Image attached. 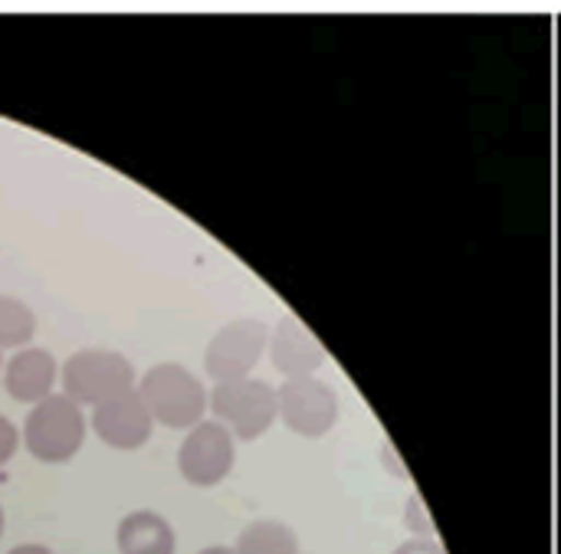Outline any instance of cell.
I'll return each instance as SVG.
<instances>
[{
    "mask_svg": "<svg viewBox=\"0 0 561 554\" xmlns=\"http://www.w3.org/2000/svg\"><path fill=\"white\" fill-rule=\"evenodd\" d=\"M138 397L145 401L148 414L154 417V424L168 427V430H194L204 414L210 411V394L201 384V378L194 371H187L178 361H161L151 365L141 378H138Z\"/></svg>",
    "mask_w": 561,
    "mask_h": 554,
    "instance_id": "obj_1",
    "label": "cell"
},
{
    "mask_svg": "<svg viewBox=\"0 0 561 554\" xmlns=\"http://www.w3.org/2000/svg\"><path fill=\"white\" fill-rule=\"evenodd\" d=\"M237 463V437L220 420H201L178 447V473L194 489L220 486Z\"/></svg>",
    "mask_w": 561,
    "mask_h": 554,
    "instance_id": "obj_6",
    "label": "cell"
},
{
    "mask_svg": "<svg viewBox=\"0 0 561 554\" xmlns=\"http://www.w3.org/2000/svg\"><path fill=\"white\" fill-rule=\"evenodd\" d=\"M23 447L36 463L46 466H62L79 457L89 437V420L76 401H69L62 391L49 394L36 407H30L23 420Z\"/></svg>",
    "mask_w": 561,
    "mask_h": 554,
    "instance_id": "obj_2",
    "label": "cell"
},
{
    "mask_svg": "<svg viewBox=\"0 0 561 554\" xmlns=\"http://www.w3.org/2000/svg\"><path fill=\"white\" fill-rule=\"evenodd\" d=\"M138 388V374L122 351L79 348L59 368V391L79 407H102Z\"/></svg>",
    "mask_w": 561,
    "mask_h": 554,
    "instance_id": "obj_3",
    "label": "cell"
},
{
    "mask_svg": "<svg viewBox=\"0 0 561 554\" xmlns=\"http://www.w3.org/2000/svg\"><path fill=\"white\" fill-rule=\"evenodd\" d=\"M237 554H299V539L286 522L256 519L237 535Z\"/></svg>",
    "mask_w": 561,
    "mask_h": 554,
    "instance_id": "obj_12",
    "label": "cell"
},
{
    "mask_svg": "<svg viewBox=\"0 0 561 554\" xmlns=\"http://www.w3.org/2000/svg\"><path fill=\"white\" fill-rule=\"evenodd\" d=\"M404 526L414 532V539H434V522H431V512L424 509L421 496H411V503L404 509Z\"/></svg>",
    "mask_w": 561,
    "mask_h": 554,
    "instance_id": "obj_14",
    "label": "cell"
},
{
    "mask_svg": "<svg viewBox=\"0 0 561 554\" xmlns=\"http://www.w3.org/2000/svg\"><path fill=\"white\" fill-rule=\"evenodd\" d=\"M36 335V312L10 292H0V351L30 348Z\"/></svg>",
    "mask_w": 561,
    "mask_h": 554,
    "instance_id": "obj_13",
    "label": "cell"
},
{
    "mask_svg": "<svg viewBox=\"0 0 561 554\" xmlns=\"http://www.w3.org/2000/svg\"><path fill=\"white\" fill-rule=\"evenodd\" d=\"M266 351L283 378H312L325 365V348L296 315H283L276 322Z\"/></svg>",
    "mask_w": 561,
    "mask_h": 554,
    "instance_id": "obj_10",
    "label": "cell"
},
{
    "mask_svg": "<svg viewBox=\"0 0 561 554\" xmlns=\"http://www.w3.org/2000/svg\"><path fill=\"white\" fill-rule=\"evenodd\" d=\"M394 554H444L437 539H411V542H401Z\"/></svg>",
    "mask_w": 561,
    "mask_h": 554,
    "instance_id": "obj_16",
    "label": "cell"
},
{
    "mask_svg": "<svg viewBox=\"0 0 561 554\" xmlns=\"http://www.w3.org/2000/svg\"><path fill=\"white\" fill-rule=\"evenodd\" d=\"M210 414L237 440L250 443V440H260L276 424L279 397H276L273 384H266L260 378L214 384V391H210Z\"/></svg>",
    "mask_w": 561,
    "mask_h": 554,
    "instance_id": "obj_4",
    "label": "cell"
},
{
    "mask_svg": "<svg viewBox=\"0 0 561 554\" xmlns=\"http://www.w3.org/2000/svg\"><path fill=\"white\" fill-rule=\"evenodd\" d=\"M3 526H7V519H3V506H0V539H3Z\"/></svg>",
    "mask_w": 561,
    "mask_h": 554,
    "instance_id": "obj_19",
    "label": "cell"
},
{
    "mask_svg": "<svg viewBox=\"0 0 561 554\" xmlns=\"http://www.w3.org/2000/svg\"><path fill=\"white\" fill-rule=\"evenodd\" d=\"M7 554H56L49 552L46 545H39V542H23V545H13Z\"/></svg>",
    "mask_w": 561,
    "mask_h": 554,
    "instance_id": "obj_17",
    "label": "cell"
},
{
    "mask_svg": "<svg viewBox=\"0 0 561 554\" xmlns=\"http://www.w3.org/2000/svg\"><path fill=\"white\" fill-rule=\"evenodd\" d=\"M276 397H279V420L306 440L325 437L339 420V394L316 374L286 378Z\"/></svg>",
    "mask_w": 561,
    "mask_h": 554,
    "instance_id": "obj_7",
    "label": "cell"
},
{
    "mask_svg": "<svg viewBox=\"0 0 561 554\" xmlns=\"http://www.w3.org/2000/svg\"><path fill=\"white\" fill-rule=\"evenodd\" d=\"M20 443H23L20 427H16L10 417H3V414H0V466H7V463L16 457Z\"/></svg>",
    "mask_w": 561,
    "mask_h": 554,
    "instance_id": "obj_15",
    "label": "cell"
},
{
    "mask_svg": "<svg viewBox=\"0 0 561 554\" xmlns=\"http://www.w3.org/2000/svg\"><path fill=\"white\" fill-rule=\"evenodd\" d=\"M59 384V365L53 358V351L46 348H20L3 361V391L16 401V404H30L36 407L39 401H46L49 394H56Z\"/></svg>",
    "mask_w": 561,
    "mask_h": 554,
    "instance_id": "obj_9",
    "label": "cell"
},
{
    "mask_svg": "<svg viewBox=\"0 0 561 554\" xmlns=\"http://www.w3.org/2000/svg\"><path fill=\"white\" fill-rule=\"evenodd\" d=\"M197 554H237V549L233 545H210V549H204V552Z\"/></svg>",
    "mask_w": 561,
    "mask_h": 554,
    "instance_id": "obj_18",
    "label": "cell"
},
{
    "mask_svg": "<svg viewBox=\"0 0 561 554\" xmlns=\"http://www.w3.org/2000/svg\"><path fill=\"white\" fill-rule=\"evenodd\" d=\"M0 374H3V351H0Z\"/></svg>",
    "mask_w": 561,
    "mask_h": 554,
    "instance_id": "obj_20",
    "label": "cell"
},
{
    "mask_svg": "<svg viewBox=\"0 0 561 554\" xmlns=\"http://www.w3.org/2000/svg\"><path fill=\"white\" fill-rule=\"evenodd\" d=\"M115 549L118 554H174L178 535L174 526L151 509H135L118 519L115 526Z\"/></svg>",
    "mask_w": 561,
    "mask_h": 554,
    "instance_id": "obj_11",
    "label": "cell"
},
{
    "mask_svg": "<svg viewBox=\"0 0 561 554\" xmlns=\"http://www.w3.org/2000/svg\"><path fill=\"white\" fill-rule=\"evenodd\" d=\"M270 348V325L260 319H233L214 332L204 348V371L214 384L243 381Z\"/></svg>",
    "mask_w": 561,
    "mask_h": 554,
    "instance_id": "obj_5",
    "label": "cell"
},
{
    "mask_svg": "<svg viewBox=\"0 0 561 554\" xmlns=\"http://www.w3.org/2000/svg\"><path fill=\"white\" fill-rule=\"evenodd\" d=\"M89 430L108 447V450H118V453H135L141 450L151 434H154V417L148 414L145 401L138 397V391L131 394H122L102 407L92 411V420H89Z\"/></svg>",
    "mask_w": 561,
    "mask_h": 554,
    "instance_id": "obj_8",
    "label": "cell"
}]
</instances>
